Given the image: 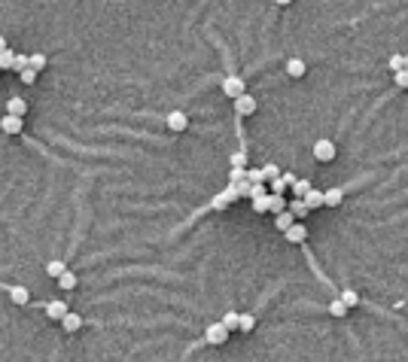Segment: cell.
<instances>
[{"mask_svg":"<svg viewBox=\"0 0 408 362\" xmlns=\"http://www.w3.org/2000/svg\"><path fill=\"white\" fill-rule=\"evenodd\" d=\"M274 225H277V231H290V228L296 225L293 213H287V210H283V213H277V216H274Z\"/></svg>","mask_w":408,"mask_h":362,"instance_id":"cell-15","label":"cell"},{"mask_svg":"<svg viewBox=\"0 0 408 362\" xmlns=\"http://www.w3.org/2000/svg\"><path fill=\"white\" fill-rule=\"evenodd\" d=\"M9 298H12L15 304H28V301H31L28 286H9Z\"/></svg>","mask_w":408,"mask_h":362,"instance_id":"cell-12","label":"cell"},{"mask_svg":"<svg viewBox=\"0 0 408 362\" xmlns=\"http://www.w3.org/2000/svg\"><path fill=\"white\" fill-rule=\"evenodd\" d=\"M223 92H225V98L238 101L241 95H247V85H244L241 76H225V79H223Z\"/></svg>","mask_w":408,"mask_h":362,"instance_id":"cell-2","label":"cell"},{"mask_svg":"<svg viewBox=\"0 0 408 362\" xmlns=\"http://www.w3.org/2000/svg\"><path fill=\"white\" fill-rule=\"evenodd\" d=\"M235 198H238V195H235V189H232V186H225L220 195H214V201H210V207H214V210H228V204H232Z\"/></svg>","mask_w":408,"mask_h":362,"instance_id":"cell-5","label":"cell"},{"mask_svg":"<svg viewBox=\"0 0 408 362\" xmlns=\"http://www.w3.org/2000/svg\"><path fill=\"white\" fill-rule=\"evenodd\" d=\"M25 128V119H15V116H0V131L6 134H19Z\"/></svg>","mask_w":408,"mask_h":362,"instance_id":"cell-7","label":"cell"},{"mask_svg":"<svg viewBox=\"0 0 408 362\" xmlns=\"http://www.w3.org/2000/svg\"><path fill=\"white\" fill-rule=\"evenodd\" d=\"M76 283H79V280H76V274H74V271H64V274L58 277V286H61V289H74Z\"/></svg>","mask_w":408,"mask_h":362,"instance_id":"cell-23","label":"cell"},{"mask_svg":"<svg viewBox=\"0 0 408 362\" xmlns=\"http://www.w3.org/2000/svg\"><path fill=\"white\" fill-rule=\"evenodd\" d=\"M186 125H189V116L180 113V110H174V113L168 116V128H171V131H186Z\"/></svg>","mask_w":408,"mask_h":362,"instance_id":"cell-8","label":"cell"},{"mask_svg":"<svg viewBox=\"0 0 408 362\" xmlns=\"http://www.w3.org/2000/svg\"><path fill=\"white\" fill-rule=\"evenodd\" d=\"M19 76H22V82H25V85H31L34 79H37V73H34V70H25V73H19Z\"/></svg>","mask_w":408,"mask_h":362,"instance_id":"cell-35","label":"cell"},{"mask_svg":"<svg viewBox=\"0 0 408 362\" xmlns=\"http://www.w3.org/2000/svg\"><path fill=\"white\" fill-rule=\"evenodd\" d=\"M387 67L393 70V73H399V70H405L402 67V55H390V61H387Z\"/></svg>","mask_w":408,"mask_h":362,"instance_id":"cell-32","label":"cell"},{"mask_svg":"<svg viewBox=\"0 0 408 362\" xmlns=\"http://www.w3.org/2000/svg\"><path fill=\"white\" fill-rule=\"evenodd\" d=\"M287 213H293V219H305V216H308L311 210L305 207V201H298V198H296V201L287 207Z\"/></svg>","mask_w":408,"mask_h":362,"instance_id":"cell-17","label":"cell"},{"mask_svg":"<svg viewBox=\"0 0 408 362\" xmlns=\"http://www.w3.org/2000/svg\"><path fill=\"white\" fill-rule=\"evenodd\" d=\"M338 301H341V304L347 307V311H350V307H357V301H360V295H357V292H353V289H344V292L338 295Z\"/></svg>","mask_w":408,"mask_h":362,"instance_id":"cell-19","label":"cell"},{"mask_svg":"<svg viewBox=\"0 0 408 362\" xmlns=\"http://www.w3.org/2000/svg\"><path fill=\"white\" fill-rule=\"evenodd\" d=\"M280 180H283V183H287V186H293V183H296V180H298V177H296V174H283Z\"/></svg>","mask_w":408,"mask_h":362,"instance_id":"cell-36","label":"cell"},{"mask_svg":"<svg viewBox=\"0 0 408 362\" xmlns=\"http://www.w3.org/2000/svg\"><path fill=\"white\" fill-rule=\"evenodd\" d=\"M402 67H405V70H408V55H402Z\"/></svg>","mask_w":408,"mask_h":362,"instance_id":"cell-37","label":"cell"},{"mask_svg":"<svg viewBox=\"0 0 408 362\" xmlns=\"http://www.w3.org/2000/svg\"><path fill=\"white\" fill-rule=\"evenodd\" d=\"M43 67H46V55H40V52H37V55H31V67H28V70H34V73H40Z\"/></svg>","mask_w":408,"mask_h":362,"instance_id":"cell-28","label":"cell"},{"mask_svg":"<svg viewBox=\"0 0 408 362\" xmlns=\"http://www.w3.org/2000/svg\"><path fill=\"white\" fill-rule=\"evenodd\" d=\"M28 67H31V55H15V61H12V70H19V73H25Z\"/></svg>","mask_w":408,"mask_h":362,"instance_id":"cell-27","label":"cell"},{"mask_svg":"<svg viewBox=\"0 0 408 362\" xmlns=\"http://www.w3.org/2000/svg\"><path fill=\"white\" fill-rule=\"evenodd\" d=\"M67 311H70V307H67L64 301H58V298L46 304V314H49V320H64V314H67Z\"/></svg>","mask_w":408,"mask_h":362,"instance_id":"cell-9","label":"cell"},{"mask_svg":"<svg viewBox=\"0 0 408 362\" xmlns=\"http://www.w3.org/2000/svg\"><path fill=\"white\" fill-rule=\"evenodd\" d=\"M283 234H287V241H290V244H301V241L308 238V231H305V225H298V222H296V225H293L290 231H283Z\"/></svg>","mask_w":408,"mask_h":362,"instance_id":"cell-16","label":"cell"},{"mask_svg":"<svg viewBox=\"0 0 408 362\" xmlns=\"http://www.w3.org/2000/svg\"><path fill=\"white\" fill-rule=\"evenodd\" d=\"M301 201H305V207H308V210H314V207H323V192H320V189H311L305 198H301Z\"/></svg>","mask_w":408,"mask_h":362,"instance_id":"cell-14","label":"cell"},{"mask_svg":"<svg viewBox=\"0 0 408 362\" xmlns=\"http://www.w3.org/2000/svg\"><path fill=\"white\" fill-rule=\"evenodd\" d=\"M314 158L320 161V165H329V161L335 158V143L332 140H317L314 143Z\"/></svg>","mask_w":408,"mask_h":362,"instance_id":"cell-3","label":"cell"},{"mask_svg":"<svg viewBox=\"0 0 408 362\" xmlns=\"http://www.w3.org/2000/svg\"><path fill=\"white\" fill-rule=\"evenodd\" d=\"M253 210H256V213H268V195L253 198Z\"/></svg>","mask_w":408,"mask_h":362,"instance_id":"cell-30","label":"cell"},{"mask_svg":"<svg viewBox=\"0 0 408 362\" xmlns=\"http://www.w3.org/2000/svg\"><path fill=\"white\" fill-rule=\"evenodd\" d=\"M268 210H271L274 216L287 210V201H283V195H268Z\"/></svg>","mask_w":408,"mask_h":362,"instance_id":"cell-18","label":"cell"},{"mask_svg":"<svg viewBox=\"0 0 408 362\" xmlns=\"http://www.w3.org/2000/svg\"><path fill=\"white\" fill-rule=\"evenodd\" d=\"M305 70H308V67H305V61H301V58H290V61H287V73L296 76V79L305 76Z\"/></svg>","mask_w":408,"mask_h":362,"instance_id":"cell-13","label":"cell"},{"mask_svg":"<svg viewBox=\"0 0 408 362\" xmlns=\"http://www.w3.org/2000/svg\"><path fill=\"white\" fill-rule=\"evenodd\" d=\"M25 113H28V101H25V98H9V104H6V116L25 119Z\"/></svg>","mask_w":408,"mask_h":362,"instance_id":"cell-6","label":"cell"},{"mask_svg":"<svg viewBox=\"0 0 408 362\" xmlns=\"http://www.w3.org/2000/svg\"><path fill=\"white\" fill-rule=\"evenodd\" d=\"M393 82H396V88H408V70H399V73H393Z\"/></svg>","mask_w":408,"mask_h":362,"instance_id":"cell-31","label":"cell"},{"mask_svg":"<svg viewBox=\"0 0 408 362\" xmlns=\"http://www.w3.org/2000/svg\"><path fill=\"white\" fill-rule=\"evenodd\" d=\"M220 323L225 326V329H228V332H235V329H238V311H228V314H225V317H223Z\"/></svg>","mask_w":408,"mask_h":362,"instance_id":"cell-25","label":"cell"},{"mask_svg":"<svg viewBox=\"0 0 408 362\" xmlns=\"http://www.w3.org/2000/svg\"><path fill=\"white\" fill-rule=\"evenodd\" d=\"M253 326H256L253 314H238V329H241V332H250Z\"/></svg>","mask_w":408,"mask_h":362,"instance_id":"cell-24","label":"cell"},{"mask_svg":"<svg viewBox=\"0 0 408 362\" xmlns=\"http://www.w3.org/2000/svg\"><path fill=\"white\" fill-rule=\"evenodd\" d=\"M268 189H271V195H283L287 183H283V180H271V183H268Z\"/></svg>","mask_w":408,"mask_h":362,"instance_id":"cell-33","label":"cell"},{"mask_svg":"<svg viewBox=\"0 0 408 362\" xmlns=\"http://www.w3.org/2000/svg\"><path fill=\"white\" fill-rule=\"evenodd\" d=\"M64 271H67V265H64V262H46V274H49V277H55V280H58V277L64 274Z\"/></svg>","mask_w":408,"mask_h":362,"instance_id":"cell-21","label":"cell"},{"mask_svg":"<svg viewBox=\"0 0 408 362\" xmlns=\"http://www.w3.org/2000/svg\"><path fill=\"white\" fill-rule=\"evenodd\" d=\"M12 61H15V52L6 46L3 52H0V70H12Z\"/></svg>","mask_w":408,"mask_h":362,"instance_id":"cell-22","label":"cell"},{"mask_svg":"<svg viewBox=\"0 0 408 362\" xmlns=\"http://www.w3.org/2000/svg\"><path fill=\"white\" fill-rule=\"evenodd\" d=\"M61 326H64V332L74 335L76 329H82V317H79V314H74V311H67V314H64V320H61Z\"/></svg>","mask_w":408,"mask_h":362,"instance_id":"cell-10","label":"cell"},{"mask_svg":"<svg viewBox=\"0 0 408 362\" xmlns=\"http://www.w3.org/2000/svg\"><path fill=\"white\" fill-rule=\"evenodd\" d=\"M228 335H232V332H228L223 323H210L207 329H204V344H214V347H220V344L228 341Z\"/></svg>","mask_w":408,"mask_h":362,"instance_id":"cell-1","label":"cell"},{"mask_svg":"<svg viewBox=\"0 0 408 362\" xmlns=\"http://www.w3.org/2000/svg\"><path fill=\"white\" fill-rule=\"evenodd\" d=\"M262 180H265V183H271V180H280L277 165H265V168H262Z\"/></svg>","mask_w":408,"mask_h":362,"instance_id":"cell-26","label":"cell"},{"mask_svg":"<svg viewBox=\"0 0 408 362\" xmlns=\"http://www.w3.org/2000/svg\"><path fill=\"white\" fill-rule=\"evenodd\" d=\"M3 49H6V40H3V37H0V52H3Z\"/></svg>","mask_w":408,"mask_h":362,"instance_id":"cell-38","label":"cell"},{"mask_svg":"<svg viewBox=\"0 0 408 362\" xmlns=\"http://www.w3.org/2000/svg\"><path fill=\"white\" fill-rule=\"evenodd\" d=\"M344 201V189H326L323 192V204L326 207H338Z\"/></svg>","mask_w":408,"mask_h":362,"instance_id":"cell-11","label":"cell"},{"mask_svg":"<svg viewBox=\"0 0 408 362\" xmlns=\"http://www.w3.org/2000/svg\"><path fill=\"white\" fill-rule=\"evenodd\" d=\"M311 189H314V186L308 183V180H296V183H293V192H296V198H298V201H301V198H305Z\"/></svg>","mask_w":408,"mask_h":362,"instance_id":"cell-20","label":"cell"},{"mask_svg":"<svg viewBox=\"0 0 408 362\" xmlns=\"http://www.w3.org/2000/svg\"><path fill=\"white\" fill-rule=\"evenodd\" d=\"M253 113H256V98L247 92L235 101V116H253Z\"/></svg>","mask_w":408,"mask_h":362,"instance_id":"cell-4","label":"cell"},{"mask_svg":"<svg viewBox=\"0 0 408 362\" xmlns=\"http://www.w3.org/2000/svg\"><path fill=\"white\" fill-rule=\"evenodd\" d=\"M244 165H247V155H244V152H235V155H232V168L244 171Z\"/></svg>","mask_w":408,"mask_h":362,"instance_id":"cell-34","label":"cell"},{"mask_svg":"<svg viewBox=\"0 0 408 362\" xmlns=\"http://www.w3.org/2000/svg\"><path fill=\"white\" fill-rule=\"evenodd\" d=\"M329 314H332V317H344V314H347V307H344L338 298H335V301H329Z\"/></svg>","mask_w":408,"mask_h":362,"instance_id":"cell-29","label":"cell"}]
</instances>
